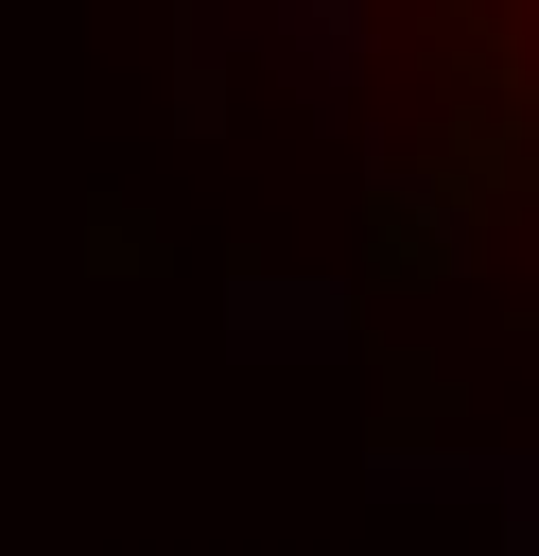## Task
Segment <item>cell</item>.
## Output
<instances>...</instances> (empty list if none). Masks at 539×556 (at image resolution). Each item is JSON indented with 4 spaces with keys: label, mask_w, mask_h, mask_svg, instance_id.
Wrapping results in <instances>:
<instances>
[{
    "label": "cell",
    "mask_w": 539,
    "mask_h": 556,
    "mask_svg": "<svg viewBox=\"0 0 539 556\" xmlns=\"http://www.w3.org/2000/svg\"><path fill=\"white\" fill-rule=\"evenodd\" d=\"M226 330H261V348H330L348 295H330V278H226Z\"/></svg>",
    "instance_id": "1"
},
{
    "label": "cell",
    "mask_w": 539,
    "mask_h": 556,
    "mask_svg": "<svg viewBox=\"0 0 539 556\" xmlns=\"http://www.w3.org/2000/svg\"><path fill=\"white\" fill-rule=\"evenodd\" d=\"M504 486H522V504H504V521H522V539H539V469H504Z\"/></svg>",
    "instance_id": "2"
}]
</instances>
